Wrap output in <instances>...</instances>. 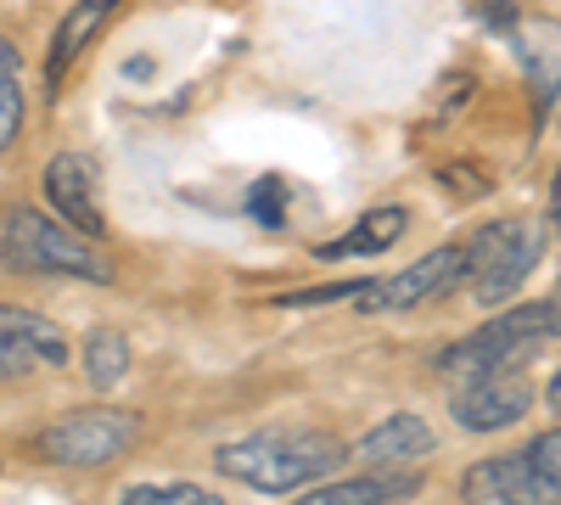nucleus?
I'll use <instances>...</instances> for the list:
<instances>
[{
    "instance_id": "obj_13",
    "label": "nucleus",
    "mask_w": 561,
    "mask_h": 505,
    "mask_svg": "<svg viewBox=\"0 0 561 505\" xmlns=\"http://www.w3.org/2000/svg\"><path fill=\"white\" fill-rule=\"evenodd\" d=\"M404 225H410V214L399 208V203H388V208H370L348 237H337V242H325V248H314L320 259H365V253H388L399 237H404Z\"/></svg>"
},
{
    "instance_id": "obj_20",
    "label": "nucleus",
    "mask_w": 561,
    "mask_h": 505,
    "mask_svg": "<svg viewBox=\"0 0 561 505\" xmlns=\"http://www.w3.org/2000/svg\"><path fill=\"white\" fill-rule=\"evenodd\" d=\"M472 12L489 23V28H517V0H472Z\"/></svg>"
},
{
    "instance_id": "obj_24",
    "label": "nucleus",
    "mask_w": 561,
    "mask_h": 505,
    "mask_svg": "<svg viewBox=\"0 0 561 505\" xmlns=\"http://www.w3.org/2000/svg\"><path fill=\"white\" fill-rule=\"evenodd\" d=\"M556 102H561V96H556Z\"/></svg>"
},
{
    "instance_id": "obj_3",
    "label": "nucleus",
    "mask_w": 561,
    "mask_h": 505,
    "mask_svg": "<svg viewBox=\"0 0 561 505\" xmlns=\"http://www.w3.org/2000/svg\"><path fill=\"white\" fill-rule=\"evenodd\" d=\"M539 264V231L528 219H489L460 242V287H472L478 303L500 309L523 292V282Z\"/></svg>"
},
{
    "instance_id": "obj_7",
    "label": "nucleus",
    "mask_w": 561,
    "mask_h": 505,
    "mask_svg": "<svg viewBox=\"0 0 561 505\" xmlns=\"http://www.w3.org/2000/svg\"><path fill=\"white\" fill-rule=\"evenodd\" d=\"M57 365H68V332L57 320L0 303V382L39 377V371H57Z\"/></svg>"
},
{
    "instance_id": "obj_10",
    "label": "nucleus",
    "mask_w": 561,
    "mask_h": 505,
    "mask_svg": "<svg viewBox=\"0 0 561 505\" xmlns=\"http://www.w3.org/2000/svg\"><path fill=\"white\" fill-rule=\"evenodd\" d=\"M460 287V242H444L438 253L415 259L410 269L388 275V282H370L365 292V309H415L427 298H444Z\"/></svg>"
},
{
    "instance_id": "obj_1",
    "label": "nucleus",
    "mask_w": 561,
    "mask_h": 505,
    "mask_svg": "<svg viewBox=\"0 0 561 505\" xmlns=\"http://www.w3.org/2000/svg\"><path fill=\"white\" fill-rule=\"evenodd\" d=\"M343 444L332 433H248L242 444H225L214 461L225 478H237L259 494H293L314 478H332L343 467Z\"/></svg>"
},
{
    "instance_id": "obj_11",
    "label": "nucleus",
    "mask_w": 561,
    "mask_h": 505,
    "mask_svg": "<svg viewBox=\"0 0 561 505\" xmlns=\"http://www.w3.org/2000/svg\"><path fill=\"white\" fill-rule=\"evenodd\" d=\"M113 7H118V0H79V7L57 23L51 57H45V90H51V96H62V79H68V68L79 62L84 45L102 34V23L113 18Z\"/></svg>"
},
{
    "instance_id": "obj_16",
    "label": "nucleus",
    "mask_w": 561,
    "mask_h": 505,
    "mask_svg": "<svg viewBox=\"0 0 561 505\" xmlns=\"http://www.w3.org/2000/svg\"><path fill=\"white\" fill-rule=\"evenodd\" d=\"M23 129V57L12 39H0V152L18 141Z\"/></svg>"
},
{
    "instance_id": "obj_12",
    "label": "nucleus",
    "mask_w": 561,
    "mask_h": 505,
    "mask_svg": "<svg viewBox=\"0 0 561 505\" xmlns=\"http://www.w3.org/2000/svg\"><path fill=\"white\" fill-rule=\"evenodd\" d=\"M421 489L415 472H370V478H343V483H320L293 505H399Z\"/></svg>"
},
{
    "instance_id": "obj_15",
    "label": "nucleus",
    "mask_w": 561,
    "mask_h": 505,
    "mask_svg": "<svg viewBox=\"0 0 561 505\" xmlns=\"http://www.w3.org/2000/svg\"><path fill=\"white\" fill-rule=\"evenodd\" d=\"M370 461H415V455L433 449V427L421 416H388L382 427H370L359 444Z\"/></svg>"
},
{
    "instance_id": "obj_2",
    "label": "nucleus",
    "mask_w": 561,
    "mask_h": 505,
    "mask_svg": "<svg viewBox=\"0 0 561 505\" xmlns=\"http://www.w3.org/2000/svg\"><path fill=\"white\" fill-rule=\"evenodd\" d=\"M0 253L12 269H39V275H79V282H113V259L68 231L62 219H45L39 208H12L0 225Z\"/></svg>"
},
{
    "instance_id": "obj_14",
    "label": "nucleus",
    "mask_w": 561,
    "mask_h": 505,
    "mask_svg": "<svg viewBox=\"0 0 561 505\" xmlns=\"http://www.w3.org/2000/svg\"><path fill=\"white\" fill-rule=\"evenodd\" d=\"M523 62H528V84H534L539 113H550L556 96H561V28H556V23H528V34H523Z\"/></svg>"
},
{
    "instance_id": "obj_21",
    "label": "nucleus",
    "mask_w": 561,
    "mask_h": 505,
    "mask_svg": "<svg viewBox=\"0 0 561 505\" xmlns=\"http://www.w3.org/2000/svg\"><path fill=\"white\" fill-rule=\"evenodd\" d=\"M545 309H550V326H556V337H561V282H556V292L545 298Z\"/></svg>"
},
{
    "instance_id": "obj_18",
    "label": "nucleus",
    "mask_w": 561,
    "mask_h": 505,
    "mask_svg": "<svg viewBox=\"0 0 561 505\" xmlns=\"http://www.w3.org/2000/svg\"><path fill=\"white\" fill-rule=\"evenodd\" d=\"M124 505H225V500L197 483H135L124 489Z\"/></svg>"
},
{
    "instance_id": "obj_8",
    "label": "nucleus",
    "mask_w": 561,
    "mask_h": 505,
    "mask_svg": "<svg viewBox=\"0 0 561 505\" xmlns=\"http://www.w3.org/2000/svg\"><path fill=\"white\" fill-rule=\"evenodd\" d=\"M528 404H534V388L523 371H483V377H466L449 410L466 433H494V427H511L517 416H528Z\"/></svg>"
},
{
    "instance_id": "obj_4",
    "label": "nucleus",
    "mask_w": 561,
    "mask_h": 505,
    "mask_svg": "<svg viewBox=\"0 0 561 505\" xmlns=\"http://www.w3.org/2000/svg\"><path fill=\"white\" fill-rule=\"evenodd\" d=\"M466 505H561V427L539 433L517 455H489L460 483Z\"/></svg>"
},
{
    "instance_id": "obj_6",
    "label": "nucleus",
    "mask_w": 561,
    "mask_h": 505,
    "mask_svg": "<svg viewBox=\"0 0 561 505\" xmlns=\"http://www.w3.org/2000/svg\"><path fill=\"white\" fill-rule=\"evenodd\" d=\"M550 337H556V326H550L545 298H539V303H517V309L494 314L483 332H472V337H460L455 348H444L438 371H449V377L505 371V365L517 359V354H528V348H539V343H550Z\"/></svg>"
},
{
    "instance_id": "obj_22",
    "label": "nucleus",
    "mask_w": 561,
    "mask_h": 505,
    "mask_svg": "<svg viewBox=\"0 0 561 505\" xmlns=\"http://www.w3.org/2000/svg\"><path fill=\"white\" fill-rule=\"evenodd\" d=\"M550 225L561 231V174H556V186H550Z\"/></svg>"
},
{
    "instance_id": "obj_5",
    "label": "nucleus",
    "mask_w": 561,
    "mask_h": 505,
    "mask_svg": "<svg viewBox=\"0 0 561 505\" xmlns=\"http://www.w3.org/2000/svg\"><path fill=\"white\" fill-rule=\"evenodd\" d=\"M140 433V416L135 410H68L62 422H51L39 438H34V455L51 467H107L135 444Z\"/></svg>"
},
{
    "instance_id": "obj_17",
    "label": "nucleus",
    "mask_w": 561,
    "mask_h": 505,
    "mask_svg": "<svg viewBox=\"0 0 561 505\" xmlns=\"http://www.w3.org/2000/svg\"><path fill=\"white\" fill-rule=\"evenodd\" d=\"M84 371H90V382L96 388H113L124 371H129V343L118 337V332H90V343H84Z\"/></svg>"
},
{
    "instance_id": "obj_9",
    "label": "nucleus",
    "mask_w": 561,
    "mask_h": 505,
    "mask_svg": "<svg viewBox=\"0 0 561 505\" xmlns=\"http://www.w3.org/2000/svg\"><path fill=\"white\" fill-rule=\"evenodd\" d=\"M45 197H51V208H57V219L68 225V231H79L90 242L107 231L102 203H96V163H90L84 152H57L51 158V169H45Z\"/></svg>"
},
{
    "instance_id": "obj_19",
    "label": "nucleus",
    "mask_w": 561,
    "mask_h": 505,
    "mask_svg": "<svg viewBox=\"0 0 561 505\" xmlns=\"http://www.w3.org/2000/svg\"><path fill=\"white\" fill-rule=\"evenodd\" d=\"M280 203H287V186H280L275 174L259 180V186L248 192V214H253L259 225H280V219H287V214H280Z\"/></svg>"
},
{
    "instance_id": "obj_23",
    "label": "nucleus",
    "mask_w": 561,
    "mask_h": 505,
    "mask_svg": "<svg viewBox=\"0 0 561 505\" xmlns=\"http://www.w3.org/2000/svg\"><path fill=\"white\" fill-rule=\"evenodd\" d=\"M545 399H550V410H556V416H561V371L550 377V393H545Z\"/></svg>"
}]
</instances>
